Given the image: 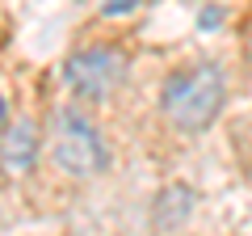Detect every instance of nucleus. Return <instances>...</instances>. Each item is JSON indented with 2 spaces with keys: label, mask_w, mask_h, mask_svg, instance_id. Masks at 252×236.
I'll list each match as a JSON object with an SVG mask.
<instances>
[{
  "label": "nucleus",
  "mask_w": 252,
  "mask_h": 236,
  "mask_svg": "<svg viewBox=\"0 0 252 236\" xmlns=\"http://www.w3.org/2000/svg\"><path fill=\"white\" fill-rule=\"evenodd\" d=\"M227 106V72L215 59H202L193 68H177L160 89V114L181 135H202L215 127V118Z\"/></svg>",
  "instance_id": "nucleus-1"
},
{
  "label": "nucleus",
  "mask_w": 252,
  "mask_h": 236,
  "mask_svg": "<svg viewBox=\"0 0 252 236\" xmlns=\"http://www.w3.org/2000/svg\"><path fill=\"white\" fill-rule=\"evenodd\" d=\"M46 144H51V160L67 177L89 182V177H101L109 169V144L101 135V127L93 122V114H84V106H59L55 110Z\"/></svg>",
  "instance_id": "nucleus-2"
},
{
  "label": "nucleus",
  "mask_w": 252,
  "mask_h": 236,
  "mask_svg": "<svg viewBox=\"0 0 252 236\" xmlns=\"http://www.w3.org/2000/svg\"><path fill=\"white\" fill-rule=\"evenodd\" d=\"M63 80L80 101H109L114 89L126 80V55L118 46H84V51L67 55L63 64Z\"/></svg>",
  "instance_id": "nucleus-3"
},
{
  "label": "nucleus",
  "mask_w": 252,
  "mask_h": 236,
  "mask_svg": "<svg viewBox=\"0 0 252 236\" xmlns=\"http://www.w3.org/2000/svg\"><path fill=\"white\" fill-rule=\"evenodd\" d=\"M42 160V131L34 118L17 114L0 127V173L4 177H30Z\"/></svg>",
  "instance_id": "nucleus-4"
},
{
  "label": "nucleus",
  "mask_w": 252,
  "mask_h": 236,
  "mask_svg": "<svg viewBox=\"0 0 252 236\" xmlns=\"http://www.w3.org/2000/svg\"><path fill=\"white\" fill-rule=\"evenodd\" d=\"M189 215H193V190L189 186H164L156 194V202H152V228L156 232H164V236L181 232L189 224Z\"/></svg>",
  "instance_id": "nucleus-5"
}]
</instances>
